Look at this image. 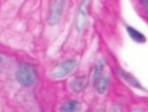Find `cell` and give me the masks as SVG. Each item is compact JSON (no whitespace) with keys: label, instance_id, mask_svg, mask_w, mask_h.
<instances>
[{"label":"cell","instance_id":"6da1fadb","mask_svg":"<svg viewBox=\"0 0 148 112\" xmlns=\"http://www.w3.org/2000/svg\"><path fill=\"white\" fill-rule=\"evenodd\" d=\"M77 66V60L72 58V59H67L64 60L59 64H57L56 66H53L50 70H49V75L51 79H62L67 75H69Z\"/></svg>","mask_w":148,"mask_h":112},{"label":"cell","instance_id":"7a4b0ae2","mask_svg":"<svg viewBox=\"0 0 148 112\" xmlns=\"http://www.w3.org/2000/svg\"><path fill=\"white\" fill-rule=\"evenodd\" d=\"M16 80L22 87H31L36 81V70L30 64H22L16 70Z\"/></svg>","mask_w":148,"mask_h":112},{"label":"cell","instance_id":"3957f363","mask_svg":"<svg viewBox=\"0 0 148 112\" xmlns=\"http://www.w3.org/2000/svg\"><path fill=\"white\" fill-rule=\"evenodd\" d=\"M90 1L91 0H80L76 17H75V21H74V28L77 32H81L84 29L86 20H87V16H88V7H89Z\"/></svg>","mask_w":148,"mask_h":112},{"label":"cell","instance_id":"277c9868","mask_svg":"<svg viewBox=\"0 0 148 112\" xmlns=\"http://www.w3.org/2000/svg\"><path fill=\"white\" fill-rule=\"evenodd\" d=\"M64 6H65V0H52L51 6H50V13L47 16V23L50 25H56L64 13Z\"/></svg>","mask_w":148,"mask_h":112},{"label":"cell","instance_id":"5b68a950","mask_svg":"<svg viewBox=\"0 0 148 112\" xmlns=\"http://www.w3.org/2000/svg\"><path fill=\"white\" fill-rule=\"evenodd\" d=\"M116 73H117V75L120 77V79H123L127 84H130V85H132V87H134V88H136V89H143L142 88V85H141V83L131 74V73H127L126 70H124V69H121V68H116Z\"/></svg>","mask_w":148,"mask_h":112},{"label":"cell","instance_id":"8992f818","mask_svg":"<svg viewBox=\"0 0 148 112\" xmlns=\"http://www.w3.org/2000/svg\"><path fill=\"white\" fill-rule=\"evenodd\" d=\"M81 110V103L77 99H68L60 104V112H79Z\"/></svg>","mask_w":148,"mask_h":112},{"label":"cell","instance_id":"52a82bcc","mask_svg":"<svg viewBox=\"0 0 148 112\" xmlns=\"http://www.w3.org/2000/svg\"><path fill=\"white\" fill-rule=\"evenodd\" d=\"M87 83H88V80H87L86 76H76V77H74V79L71 80L69 87H71V90L72 91L79 94V92H81L86 88Z\"/></svg>","mask_w":148,"mask_h":112},{"label":"cell","instance_id":"ba28073f","mask_svg":"<svg viewBox=\"0 0 148 112\" xmlns=\"http://www.w3.org/2000/svg\"><path fill=\"white\" fill-rule=\"evenodd\" d=\"M109 81H110V77H109V75L108 74H102V76L95 82V84H94V87H95V90L98 92V94H104L105 92V90L108 89V87H109Z\"/></svg>","mask_w":148,"mask_h":112},{"label":"cell","instance_id":"9c48e42d","mask_svg":"<svg viewBox=\"0 0 148 112\" xmlns=\"http://www.w3.org/2000/svg\"><path fill=\"white\" fill-rule=\"evenodd\" d=\"M126 31H127L130 38H132L134 42H136V43H145V42H146L145 35H143L142 32H140L139 30L134 29L133 27L127 25V27H126Z\"/></svg>","mask_w":148,"mask_h":112},{"label":"cell","instance_id":"30bf717a","mask_svg":"<svg viewBox=\"0 0 148 112\" xmlns=\"http://www.w3.org/2000/svg\"><path fill=\"white\" fill-rule=\"evenodd\" d=\"M103 69H104V61L103 59H98L95 64L94 70H92V76H91V82L92 84H95V82L102 76L103 74Z\"/></svg>","mask_w":148,"mask_h":112},{"label":"cell","instance_id":"8fae6325","mask_svg":"<svg viewBox=\"0 0 148 112\" xmlns=\"http://www.w3.org/2000/svg\"><path fill=\"white\" fill-rule=\"evenodd\" d=\"M141 5H142L143 9L146 10V13L148 14V0H141Z\"/></svg>","mask_w":148,"mask_h":112},{"label":"cell","instance_id":"7c38bea8","mask_svg":"<svg viewBox=\"0 0 148 112\" xmlns=\"http://www.w3.org/2000/svg\"><path fill=\"white\" fill-rule=\"evenodd\" d=\"M97 112H104V109H103V107H102V109H98Z\"/></svg>","mask_w":148,"mask_h":112},{"label":"cell","instance_id":"4fadbf2b","mask_svg":"<svg viewBox=\"0 0 148 112\" xmlns=\"http://www.w3.org/2000/svg\"><path fill=\"white\" fill-rule=\"evenodd\" d=\"M1 62H2V54L0 53V64H1Z\"/></svg>","mask_w":148,"mask_h":112}]
</instances>
